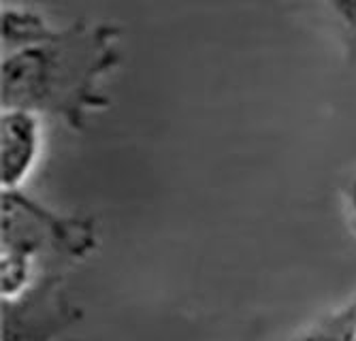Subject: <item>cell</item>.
I'll list each match as a JSON object with an SVG mask.
<instances>
[{
    "instance_id": "obj_1",
    "label": "cell",
    "mask_w": 356,
    "mask_h": 341,
    "mask_svg": "<svg viewBox=\"0 0 356 341\" xmlns=\"http://www.w3.org/2000/svg\"><path fill=\"white\" fill-rule=\"evenodd\" d=\"M120 28L79 19L39 43L3 56L0 103L81 131L90 115L107 109L105 79L120 65Z\"/></svg>"
},
{
    "instance_id": "obj_2",
    "label": "cell",
    "mask_w": 356,
    "mask_h": 341,
    "mask_svg": "<svg viewBox=\"0 0 356 341\" xmlns=\"http://www.w3.org/2000/svg\"><path fill=\"white\" fill-rule=\"evenodd\" d=\"M0 241V254L35 260L43 273H67L96 250L99 237L90 218L56 213L15 190L3 192Z\"/></svg>"
},
{
    "instance_id": "obj_3",
    "label": "cell",
    "mask_w": 356,
    "mask_h": 341,
    "mask_svg": "<svg viewBox=\"0 0 356 341\" xmlns=\"http://www.w3.org/2000/svg\"><path fill=\"white\" fill-rule=\"evenodd\" d=\"M67 273H43L24 297L3 301V341H56L81 316L64 292Z\"/></svg>"
},
{
    "instance_id": "obj_4",
    "label": "cell",
    "mask_w": 356,
    "mask_h": 341,
    "mask_svg": "<svg viewBox=\"0 0 356 341\" xmlns=\"http://www.w3.org/2000/svg\"><path fill=\"white\" fill-rule=\"evenodd\" d=\"M43 153V117L22 109L0 113V188L22 190Z\"/></svg>"
},
{
    "instance_id": "obj_5",
    "label": "cell",
    "mask_w": 356,
    "mask_h": 341,
    "mask_svg": "<svg viewBox=\"0 0 356 341\" xmlns=\"http://www.w3.org/2000/svg\"><path fill=\"white\" fill-rule=\"evenodd\" d=\"M56 33V26L45 15L26 7H5L0 17V47L3 56H11L26 47L39 45Z\"/></svg>"
},
{
    "instance_id": "obj_6",
    "label": "cell",
    "mask_w": 356,
    "mask_h": 341,
    "mask_svg": "<svg viewBox=\"0 0 356 341\" xmlns=\"http://www.w3.org/2000/svg\"><path fill=\"white\" fill-rule=\"evenodd\" d=\"M293 341H356V299L303 328Z\"/></svg>"
},
{
    "instance_id": "obj_7",
    "label": "cell",
    "mask_w": 356,
    "mask_h": 341,
    "mask_svg": "<svg viewBox=\"0 0 356 341\" xmlns=\"http://www.w3.org/2000/svg\"><path fill=\"white\" fill-rule=\"evenodd\" d=\"M327 3L343 28L350 56H356V0H327Z\"/></svg>"
},
{
    "instance_id": "obj_8",
    "label": "cell",
    "mask_w": 356,
    "mask_h": 341,
    "mask_svg": "<svg viewBox=\"0 0 356 341\" xmlns=\"http://www.w3.org/2000/svg\"><path fill=\"white\" fill-rule=\"evenodd\" d=\"M343 197H346V207H348L350 215L356 222V175L348 181L346 190H343Z\"/></svg>"
}]
</instances>
